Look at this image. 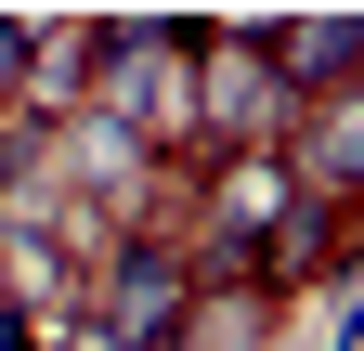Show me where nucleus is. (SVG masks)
<instances>
[{
  "mask_svg": "<svg viewBox=\"0 0 364 351\" xmlns=\"http://www.w3.org/2000/svg\"><path fill=\"white\" fill-rule=\"evenodd\" d=\"M14 65H26V26L0 14V104H14Z\"/></svg>",
  "mask_w": 364,
  "mask_h": 351,
  "instance_id": "obj_1",
  "label": "nucleus"
}]
</instances>
